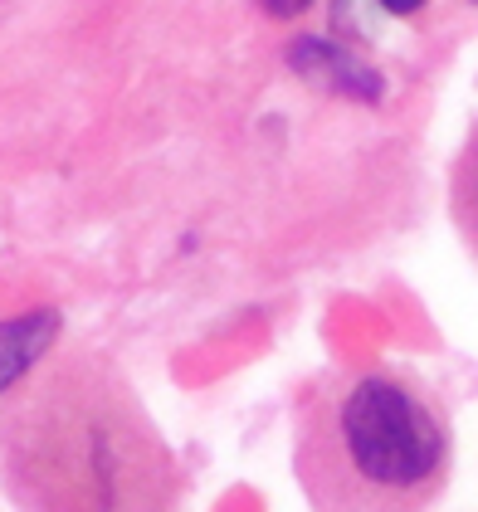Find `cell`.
I'll use <instances>...</instances> for the list:
<instances>
[{
	"label": "cell",
	"instance_id": "6da1fadb",
	"mask_svg": "<svg viewBox=\"0 0 478 512\" xmlns=\"http://www.w3.org/2000/svg\"><path fill=\"white\" fill-rule=\"evenodd\" d=\"M0 493L15 512H181L186 473L127 371L69 342L0 395Z\"/></svg>",
	"mask_w": 478,
	"mask_h": 512
},
{
	"label": "cell",
	"instance_id": "7a4b0ae2",
	"mask_svg": "<svg viewBox=\"0 0 478 512\" xmlns=\"http://www.w3.org/2000/svg\"><path fill=\"white\" fill-rule=\"evenodd\" d=\"M293 478L313 512H430L454 478L444 395L405 366H327L293 400Z\"/></svg>",
	"mask_w": 478,
	"mask_h": 512
},
{
	"label": "cell",
	"instance_id": "3957f363",
	"mask_svg": "<svg viewBox=\"0 0 478 512\" xmlns=\"http://www.w3.org/2000/svg\"><path fill=\"white\" fill-rule=\"evenodd\" d=\"M59 313H30L15 322H0V395L10 391L44 352H54Z\"/></svg>",
	"mask_w": 478,
	"mask_h": 512
},
{
	"label": "cell",
	"instance_id": "277c9868",
	"mask_svg": "<svg viewBox=\"0 0 478 512\" xmlns=\"http://www.w3.org/2000/svg\"><path fill=\"white\" fill-rule=\"evenodd\" d=\"M449 220L464 239V249L478 259V118L459 142V157L449 166Z\"/></svg>",
	"mask_w": 478,
	"mask_h": 512
},
{
	"label": "cell",
	"instance_id": "5b68a950",
	"mask_svg": "<svg viewBox=\"0 0 478 512\" xmlns=\"http://www.w3.org/2000/svg\"><path fill=\"white\" fill-rule=\"evenodd\" d=\"M376 15H391V20H405V15H415V10H425L430 0H366Z\"/></svg>",
	"mask_w": 478,
	"mask_h": 512
},
{
	"label": "cell",
	"instance_id": "8992f818",
	"mask_svg": "<svg viewBox=\"0 0 478 512\" xmlns=\"http://www.w3.org/2000/svg\"><path fill=\"white\" fill-rule=\"evenodd\" d=\"M269 15H279V20H288V15H298V10H308L313 0H259Z\"/></svg>",
	"mask_w": 478,
	"mask_h": 512
}]
</instances>
